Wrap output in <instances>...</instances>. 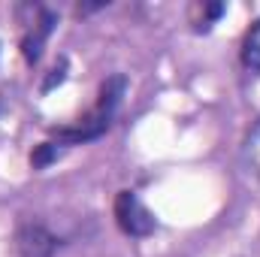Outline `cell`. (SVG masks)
I'll return each mask as SVG.
<instances>
[{
    "label": "cell",
    "instance_id": "6da1fadb",
    "mask_svg": "<svg viewBox=\"0 0 260 257\" xmlns=\"http://www.w3.org/2000/svg\"><path fill=\"white\" fill-rule=\"evenodd\" d=\"M124 88H127V79H124V76H112V79H106V82H103V88H100V97H97L94 109H91L85 118H79L73 127L55 130L58 142L79 145V142L97 139L103 130L109 127V121H112V115H115V109H118L121 97H124Z\"/></svg>",
    "mask_w": 260,
    "mask_h": 257
},
{
    "label": "cell",
    "instance_id": "7a4b0ae2",
    "mask_svg": "<svg viewBox=\"0 0 260 257\" xmlns=\"http://www.w3.org/2000/svg\"><path fill=\"white\" fill-rule=\"evenodd\" d=\"M21 18V55L27 64H37L43 55V46L49 40V34L55 30V12L40 6V3H24L15 9Z\"/></svg>",
    "mask_w": 260,
    "mask_h": 257
},
{
    "label": "cell",
    "instance_id": "3957f363",
    "mask_svg": "<svg viewBox=\"0 0 260 257\" xmlns=\"http://www.w3.org/2000/svg\"><path fill=\"white\" fill-rule=\"evenodd\" d=\"M115 221L127 236H136V239L151 236L154 227H157V218L148 212V206L133 191H118V197H115Z\"/></svg>",
    "mask_w": 260,
    "mask_h": 257
},
{
    "label": "cell",
    "instance_id": "277c9868",
    "mask_svg": "<svg viewBox=\"0 0 260 257\" xmlns=\"http://www.w3.org/2000/svg\"><path fill=\"white\" fill-rule=\"evenodd\" d=\"M55 248H58V242L43 224H21L15 233V254L18 257H52Z\"/></svg>",
    "mask_w": 260,
    "mask_h": 257
},
{
    "label": "cell",
    "instance_id": "5b68a950",
    "mask_svg": "<svg viewBox=\"0 0 260 257\" xmlns=\"http://www.w3.org/2000/svg\"><path fill=\"white\" fill-rule=\"evenodd\" d=\"M242 64L248 70L260 73V18L248 27L245 40H242Z\"/></svg>",
    "mask_w": 260,
    "mask_h": 257
},
{
    "label": "cell",
    "instance_id": "8992f818",
    "mask_svg": "<svg viewBox=\"0 0 260 257\" xmlns=\"http://www.w3.org/2000/svg\"><path fill=\"white\" fill-rule=\"evenodd\" d=\"M224 9H227L224 3H197V6H191V24L197 30H209L212 21H218L224 15Z\"/></svg>",
    "mask_w": 260,
    "mask_h": 257
},
{
    "label": "cell",
    "instance_id": "52a82bcc",
    "mask_svg": "<svg viewBox=\"0 0 260 257\" xmlns=\"http://www.w3.org/2000/svg\"><path fill=\"white\" fill-rule=\"evenodd\" d=\"M55 157H58V145H55V142H43V145L34 148L30 164H34V170H43V167H49Z\"/></svg>",
    "mask_w": 260,
    "mask_h": 257
},
{
    "label": "cell",
    "instance_id": "ba28073f",
    "mask_svg": "<svg viewBox=\"0 0 260 257\" xmlns=\"http://www.w3.org/2000/svg\"><path fill=\"white\" fill-rule=\"evenodd\" d=\"M254 160H257V167H260V157H254Z\"/></svg>",
    "mask_w": 260,
    "mask_h": 257
}]
</instances>
